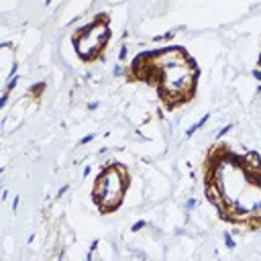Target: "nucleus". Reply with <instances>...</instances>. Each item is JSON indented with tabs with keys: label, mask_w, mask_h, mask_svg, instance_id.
<instances>
[{
	"label": "nucleus",
	"mask_w": 261,
	"mask_h": 261,
	"mask_svg": "<svg viewBox=\"0 0 261 261\" xmlns=\"http://www.w3.org/2000/svg\"><path fill=\"white\" fill-rule=\"evenodd\" d=\"M145 59L147 67L151 69L147 82L153 77L159 80V94L167 106H177L192 98L198 71L179 47H169L167 51L145 55Z\"/></svg>",
	"instance_id": "obj_1"
},
{
	"label": "nucleus",
	"mask_w": 261,
	"mask_h": 261,
	"mask_svg": "<svg viewBox=\"0 0 261 261\" xmlns=\"http://www.w3.org/2000/svg\"><path fill=\"white\" fill-rule=\"evenodd\" d=\"M259 63H261V61H259Z\"/></svg>",
	"instance_id": "obj_4"
},
{
	"label": "nucleus",
	"mask_w": 261,
	"mask_h": 261,
	"mask_svg": "<svg viewBox=\"0 0 261 261\" xmlns=\"http://www.w3.org/2000/svg\"><path fill=\"white\" fill-rule=\"evenodd\" d=\"M124 188H126L124 169H122V167H116V165H110V167L100 175V179L96 181L94 200H96V204H98L104 212H110V210H114V208L120 204L122 194H124Z\"/></svg>",
	"instance_id": "obj_2"
},
{
	"label": "nucleus",
	"mask_w": 261,
	"mask_h": 261,
	"mask_svg": "<svg viewBox=\"0 0 261 261\" xmlns=\"http://www.w3.org/2000/svg\"><path fill=\"white\" fill-rule=\"evenodd\" d=\"M82 35L75 37V47H77V53L86 59H92L100 53V49L104 47L106 39H108V29H106V22H92L90 27H86L84 31H80Z\"/></svg>",
	"instance_id": "obj_3"
}]
</instances>
